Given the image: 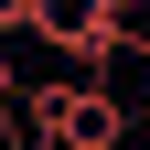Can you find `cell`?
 I'll list each match as a JSON object with an SVG mask.
<instances>
[{
    "label": "cell",
    "instance_id": "obj_1",
    "mask_svg": "<svg viewBox=\"0 0 150 150\" xmlns=\"http://www.w3.org/2000/svg\"><path fill=\"white\" fill-rule=\"evenodd\" d=\"M22 107V129L43 150H129V107H118V86H86V75H54V86H32V97H11Z\"/></svg>",
    "mask_w": 150,
    "mask_h": 150
},
{
    "label": "cell",
    "instance_id": "obj_2",
    "mask_svg": "<svg viewBox=\"0 0 150 150\" xmlns=\"http://www.w3.org/2000/svg\"><path fill=\"white\" fill-rule=\"evenodd\" d=\"M32 43L64 54V75H86V86H107V64H118V0H32Z\"/></svg>",
    "mask_w": 150,
    "mask_h": 150
},
{
    "label": "cell",
    "instance_id": "obj_3",
    "mask_svg": "<svg viewBox=\"0 0 150 150\" xmlns=\"http://www.w3.org/2000/svg\"><path fill=\"white\" fill-rule=\"evenodd\" d=\"M32 22V0H0V43H11V32H22Z\"/></svg>",
    "mask_w": 150,
    "mask_h": 150
},
{
    "label": "cell",
    "instance_id": "obj_4",
    "mask_svg": "<svg viewBox=\"0 0 150 150\" xmlns=\"http://www.w3.org/2000/svg\"><path fill=\"white\" fill-rule=\"evenodd\" d=\"M11 97H22V75H11V54H0V107H11Z\"/></svg>",
    "mask_w": 150,
    "mask_h": 150
},
{
    "label": "cell",
    "instance_id": "obj_5",
    "mask_svg": "<svg viewBox=\"0 0 150 150\" xmlns=\"http://www.w3.org/2000/svg\"><path fill=\"white\" fill-rule=\"evenodd\" d=\"M32 150H43V139H32Z\"/></svg>",
    "mask_w": 150,
    "mask_h": 150
}]
</instances>
